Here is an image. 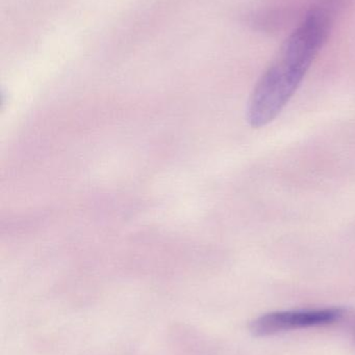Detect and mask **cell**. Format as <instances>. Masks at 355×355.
<instances>
[{
    "label": "cell",
    "mask_w": 355,
    "mask_h": 355,
    "mask_svg": "<svg viewBox=\"0 0 355 355\" xmlns=\"http://www.w3.org/2000/svg\"><path fill=\"white\" fill-rule=\"evenodd\" d=\"M331 27L329 10L315 8L286 40L250 97L247 121L254 128L266 126L281 114L322 49Z\"/></svg>",
    "instance_id": "6da1fadb"
},
{
    "label": "cell",
    "mask_w": 355,
    "mask_h": 355,
    "mask_svg": "<svg viewBox=\"0 0 355 355\" xmlns=\"http://www.w3.org/2000/svg\"><path fill=\"white\" fill-rule=\"evenodd\" d=\"M342 316L341 309L270 313L254 320L251 323V331L254 335L265 337L302 327L329 324Z\"/></svg>",
    "instance_id": "7a4b0ae2"
}]
</instances>
